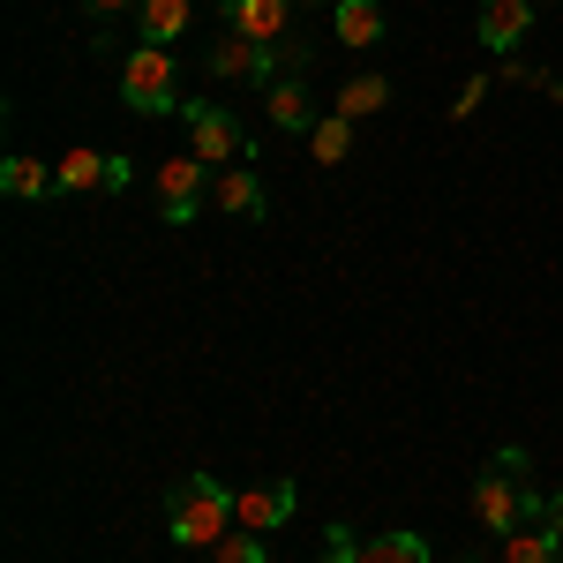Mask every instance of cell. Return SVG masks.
Segmentation results:
<instances>
[{
  "instance_id": "cell-8",
  "label": "cell",
  "mask_w": 563,
  "mask_h": 563,
  "mask_svg": "<svg viewBox=\"0 0 563 563\" xmlns=\"http://www.w3.org/2000/svg\"><path fill=\"white\" fill-rule=\"evenodd\" d=\"M533 31V0H481V45L488 53H511Z\"/></svg>"
},
{
  "instance_id": "cell-1",
  "label": "cell",
  "mask_w": 563,
  "mask_h": 563,
  "mask_svg": "<svg viewBox=\"0 0 563 563\" xmlns=\"http://www.w3.org/2000/svg\"><path fill=\"white\" fill-rule=\"evenodd\" d=\"M225 519H233V496H225L211 474H180L174 481V496H166V526H174L180 549H218V541L233 533Z\"/></svg>"
},
{
  "instance_id": "cell-12",
  "label": "cell",
  "mask_w": 563,
  "mask_h": 563,
  "mask_svg": "<svg viewBox=\"0 0 563 563\" xmlns=\"http://www.w3.org/2000/svg\"><path fill=\"white\" fill-rule=\"evenodd\" d=\"M331 23H339V38H346V45H376V38H384V0H339Z\"/></svg>"
},
{
  "instance_id": "cell-18",
  "label": "cell",
  "mask_w": 563,
  "mask_h": 563,
  "mask_svg": "<svg viewBox=\"0 0 563 563\" xmlns=\"http://www.w3.org/2000/svg\"><path fill=\"white\" fill-rule=\"evenodd\" d=\"M384 106H390L384 76H353V84L339 90V113H346V121H368V113H384Z\"/></svg>"
},
{
  "instance_id": "cell-25",
  "label": "cell",
  "mask_w": 563,
  "mask_h": 563,
  "mask_svg": "<svg viewBox=\"0 0 563 563\" xmlns=\"http://www.w3.org/2000/svg\"><path fill=\"white\" fill-rule=\"evenodd\" d=\"M308 8H339V0H308Z\"/></svg>"
},
{
  "instance_id": "cell-13",
  "label": "cell",
  "mask_w": 563,
  "mask_h": 563,
  "mask_svg": "<svg viewBox=\"0 0 563 563\" xmlns=\"http://www.w3.org/2000/svg\"><path fill=\"white\" fill-rule=\"evenodd\" d=\"M263 113H271V129H316V113H308V84H301V76L271 84V98H263Z\"/></svg>"
},
{
  "instance_id": "cell-17",
  "label": "cell",
  "mask_w": 563,
  "mask_h": 563,
  "mask_svg": "<svg viewBox=\"0 0 563 563\" xmlns=\"http://www.w3.org/2000/svg\"><path fill=\"white\" fill-rule=\"evenodd\" d=\"M106 174H113V158H106V151H68V158L53 166L60 188H106Z\"/></svg>"
},
{
  "instance_id": "cell-26",
  "label": "cell",
  "mask_w": 563,
  "mask_h": 563,
  "mask_svg": "<svg viewBox=\"0 0 563 563\" xmlns=\"http://www.w3.org/2000/svg\"><path fill=\"white\" fill-rule=\"evenodd\" d=\"M533 8H549V0H533Z\"/></svg>"
},
{
  "instance_id": "cell-6",
  "label": "cell",
  "mask_w": 563,
  "mask_h": 563,
  "mask_svg": "<svg viewBox=\"0 0 563 563\" xmlns=\"http://www.w3.org/2000/svg\"><path fill=\"white\" fill-rule=\"evenodd\" d=\"M211 76H225V84H271V76H278V45L225 31V38L211 45Z\"/></svg>"
},
{
  "instance_id": "cell-15",
  "label": "cell",
  "mask_w": 563,
  "mask_h": 563,
  "mask_svg": "<svg viewBox=\"0 0 563 563\" xmlns=\"http://www.w3.org/2000/svg\"><path fill=\"white\" fill-rule=\"evenodd\" d=\"M504 563H563V541L549 526H519V533H504Z\"/></svg>"
},
{
  "instance_id": "cell-22",
  "label": "cell",
  "mask_w": 563,
  "mask_h": 563,
  "mask_svg": "<svg viewBox=\"0 0 563 563\" xmlns=\"http://www.w3.org/2000/svg\"><path fill=\"white\" fill-rule=\"evenodd\" d=\"M481 98H488V76H466V90H459V106H451V121H466Z\"/></svg>"
},
{
  "instance_id": "cell-23",
  "label": "cell",
  "mask_w": 563,
  "mask_h": 563,
  "mask_svg": "<svg viewBox=\"0 0 563 563\" xmlns=\"http://www.w3.org/2000/svg\"><path fill=\"white\" fill-rule=\"evenodd\" d=\"M541 526H549V533H556V541H563V488H556V496H549V511H541Z\"/></svg>"
},
{
  "instance_id": "cell-10",
  "label": "cell",
  "mask_w": 563,
  "mask_h": 563,
  "mask_svg": "<svg viewBox=\"0 0 563 563\" xmlns=\"http://www.w3.org/2000/svg\"><path fill=\"white\" fill-rule=\"evenodd\" d=\"M211 196H218V211H233V218H263V180L249 166H218Z\"/></svg>"
},
{
  "instance_id": "cell-16",
  "label": "cell",
  "mask_w": 563,
  "mask_h": 563,
  "mask_svg": "<svg viewBox=\"0 0 563 563\" xmlns=\"http://www.w3.org/2000/svg\"><path fill=\"white\" fill-rule=\"evenodd\" d=\"M0 188H8V196H15V203H38L45 188H60V180L45 174L38 158H23V151H15V158H8V166H0Z\"/></svg>"
},
{
  "instance_id": "cell-9",
  "label": "cell",
  "mask_w": 563,
  "mask_h": 563,
  "mask_svg": "<svg viewBox=\"0 0 563 563\" xmlns=\"http://www.w3.org/2000/svg\"><path fill=\"white\" fill-rule=\"evenodd\" d=\"M218 8H225V31H241V38H263V45L294 38L286 31V0H218Z\"/></svg>"
},
{
  "instance_id": "cell-20",
  "label": "cell",
  "mask_w": 563,
  "mask_h": 563,
  "mask_svg": "<svg viewBox=\"0 0 563 563\" xmlns=\"http://www.w3.org/2000/svg\"><path fill=\"white\" fill-rule=\"evenodd\" d=\"M211 563H263V533H249V526H233L225 541L211 549Z\"/></svg>"
},
{
  "instance_id": "cell-24",
  "label": "cell",
  "mask_w": 563,
  "mask_h": 563,
  "mask_svg": "<svg viewBox=\"0 0 563 563\" xmlns=\"http://www.w3.org/2000/svg\"><path fill=\"white\" fill-rule=\"evenodd\" d=\"M90 15H121V8H129V0H84Z\"/></svg>"
},
{
  "instance_id": "cell-7",
  "label": "cell",
  "mask_w": 563,
  "mask_h": 563,
  "mask_svg": "<svg viewBox=\"0 0 563 563\" xmlns=\"http://www.w3.org/2000/svg\"><path fill=\"white\" fill-rule=\"evenodd\" d=\"M301 511V488L294 481H263L249 496H233V526H249V533H271V526H286Z\"/></svg>"
},
{
  "instance_id": "cell-11",
  "label": "cell",
  "mask_w": 563,
  "mask_h": 563,
  "mask_svg": "<svg viewBox=\"0 0 563 563\" xmlns=\"http://www.w3.org/2000/svg\"><path fill=\"white\" fill-rule=\"evenodd\" d=\"M188 15H196V0H143V45H166V53H174V38L188 31Z\"/></svg>"
},
{
  "instance_id": "cell-21",
  "label": "cell",
  "mask_w": 563,
  "mask_h": 563,
  "mask_svg": "<svg viewBox=\"0 0 563 563\" xmlns=\"http://www.w3.org/2000/svg\"><path fill=\"white\" fill-rule=\"evenodd\" d=\"M323 556L331 563H361V541H353L346 526H331V533H323Z\"/></svg>"
},
{
  "instance_id": "cell-4",
  "label": "cell",
  "mask_w": 563,
  "mask_h": 563,
  "mask_svg": "<svg viewBox=\"0 0 563 563\" xmlns=\"http://www.w3.org/2000/svg\"><path fill=\"white\" fill-rule=\"evenodd\" d=\"M180 121H188V151H196L203 166H225V158H241V151H249V135H241V121H233L225 106L188 98V106H180Z\"/></svg>"
},
{
  "instance_id": "cell-3",
  "label": "cell",
  "mask_w": 563,
  "mask_h": 563,
  "mask_svg": "<svg viewBox=\"0 0 563 563\" xmlns=\"http://www.w3.org/2000/svg\"><path fill=\"white\" fill-rule=\"evenodd\" d=\"M121 106L129 113H166L174 106V53L166 45H135L121 68Z\"/></svg>"
},
{
  "instance_id": "cell-14",
  "label": "cell",
  "mask_w": 563,
  "mask_h": 563,
  "mask_svg": "<svg viewBox=\"0 0 563 563\" xmlns=\"http://www.w3.org/2000/svg\"><path fill=\"white\" fill-rule=\"evenodd\" d=\"M361 563H429V541L406 533V526H390V533H376V541H361Z\"/></svg>"
},
{
  "instance_id": "cell-2",
  "label": "cell",
  "mask_w": 563,
  "mask_h": 563,
  "mask_svg": "<svg viewBox=\"0 0 563 563\" xmlns=\"http://www.w3.org/2000/svg\"><path fill=\"white\" fill-rule=\"evenodd\" d=\"M541 496H533V474H511V466H488L474 481V519L488 533H519V526H541Z\"/></svg>"
},
{
  "instance_id": "cell-19",
  "label": "cell",
  "mask_w": 563,
  "mask_h": 563,
  "mask_svg": "<svg viewBox=\"0 0 563 563\" xmlns=\"http://www.w3.org/2000/svg\"><path fill=\"white\" fill-rule=\"evenodd\" d=\"M308 151H316V166H339V158L353 151V121H346V113L316 121V129H308Z\"/></svg>"
},
{
  "instance_id": "cell-5",
  "label": "cell",
  "mask_w": 563,
  "mask_h": 563,
  "mask_svg": "<svg viewBox=\"0 0 563 563\" xmlns=\"http://www.w3.org/2000/svg\"><path fill=\"white\" fill-rule=\"evenodd\" d=\"M203 180H211V166H203L196 151L158 166V180H151V188H158V211H166V225H188V218H196V203H203Z\"/></svg>"
}]
</instances>
